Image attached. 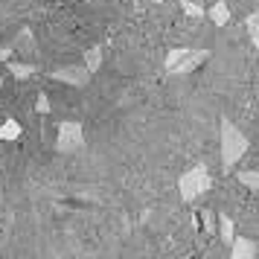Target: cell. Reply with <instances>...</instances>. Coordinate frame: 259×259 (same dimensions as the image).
Wrapping results in <instances>:
<instances>
[{
  "instance_id": "7a4b0ae2",
  "label": "cell",
  "mask_w": 259,
  "mask_h": 259,
  "mask_svg": "<svg viewBox=\"0 0 259 259\" xmlns=\"http://www.w3.org/2000/svg\"><path fill=\"white\" fill-rule=\"evenodd\" d=\"M210 187H212V178H210V169L207 166H192L189 172H184V175L178 178V192H181V201L184 204L198 201Z\"/></svg>"
},
{
  "instance_id": "5bb4252c",
  "label": "cell",
  "mask_w": 259,
  "mask_h": 259,
  "mask_svg": "<svg viewBox=\"0 0 259 259\" xmlns=\"http://www.w3.org/2000/svg\"><path fill=\"white\" fill-rule=\"evenodd\" d=\"M184 12L192 15V18H201L204 15V6H201L198 0H184Z\"/></svg>"
},
{
  "instance_id": "2e32d148",
  "label": "cell",
  "mask_w": 259,
  "mask_h": 259,
  "mask_svg": "<svg viewBox=\"0 0 259 259\" xmlns=\"http://www.w3.org/2000/svg\"><path fill=\"white\" fill-rule=\"evenodd\" d=\"M9 56H12V50H6V47H0V61H9Z\"/></svg>"
},
{
  "instance_id": "ac0fdd59",
  "label": "cell",
  "mask_w": 259,
  "mask_h": 259,
  "mask_svg": "<svg viewBox=\"0 0 259 259\" xmlns=\"http://www.w3.org/2000/svg\"><path fill=\"white\" fill-rule=\"evenodd\" d=\"M0 198H3V192H0Z\"/></svg>"
},
{
  "instance_id": "30bf717a",
  "label": "cell",
  "mask_w": 259,
  "mask_h": 259,
  "mask_svg": "<svg viewBox=\"0 0 259 259\" xmlns=\"http://www.w3.org/2000/svg\"><path fill=\"white\" fill-rule=\"evenodd\" d=\"M99 67H102V50L99 47L84 50V70L94 76V73H99Z\"/></svg>"
},
{
  "instance_id": "9a60e30c",
  "label": "cell",
  "mask_w": 259,
  "mask_h": 259,
  "mask_svg": "<svg viewBox=\"0 0 259 259\" xmlns=\"http://www.w3.org/2000/svg\"><path fill=\"white\" fill-rule=\"evenodd\" d=\"M35 111H38V114H50V111H53V108H50V96L47 94H38Z\"/></svg>"
},
{
  "instance_id": "ba28073f",
  "label": "cell",
  "mask_w": 259,
  "mask_h": 259,
  "mask_svg": "<svg viewBox=\"0 0 259 259\" xmlns=\"http://www.w3.org/2000/svg\"><path fill=\"white\" fill-rule=\"evenodd\" d=\"M219 236H222L224 245L230 247V242H233V236H236V224L227 212H219Z\"/></svg>"
},
{
  "instance_id": "9c48e42d",
  "label": "cell",
  "mask_w": 259,
  "mask_h": 259,
  "mask_svg": "<svg viewBox=\"0 0 259 259\" xmlns=\"http://www.w3.org/2000/svg\"><path fill=\"white\" fill-rule=\"evenodd\" d=\"M21 134H24V128H21L18 119H6V122L0 125V140H6V143H15Z\"/></svg>"
},
{
  "instance_id": "277c9868",
  "label": "cell",
  "mask_w": 259,
  "mask_h": 259,
  "mask_svg": "<svg viewBox=\"0 0 259 259\" xmlns=\"http://www.w3.org/2000/svg\"><path fill=\"white\" fill-rule=\"evenodd\" d=\"M82 146H84V128H82V122H76V119H64V122H59L56 152L73 154V152H79Z\"/></svg>"
},
{
  "instance_id": "4fadbf2b",
  "label": "cell",
  "mask_w": 259,
  "mask_h": 259,
  "mask_svg": "<svg viewBox=\"0 0 259 259\" xmlns=\"http://www.w3.org/2000/svg\"><path fill=\"white\" fill-rule=\"evenodd\" d=\"M247 32H250V44L259 50V12L247 18Z\"/></svg>"
},
{
  "instance_id": "3957f363",
  "label": "cell",
  "mask_w": 259,
  "mask_h": 259,
  "mask_svg": "<svg viewBox=\"0 0 259 259\" xmlns=\"http://www.w3.org/2000/svg\"><path fill=\"white\" fill-rule=\"evenodd\" d=\"M207 50H187V47H178V50H169V56H166V73H172V76H181V73H189L195 70L198 64L207 61Z\"/></svg>"
},
{
  "instance_id": "5b68a950",
  "label": "cell",
  "mask_w": 259,
  "mask_h": 259,
  "mask_svg": "<svg viewBox=\"0 0 259 259\" xmlns=\"http://www.w3.org/2000/svg\"><path fill=\"white\" fill-rule=\"evenodd\" d=\"M53 79H59V82H64V84L84 88V84L91 82V73L84 70V67H61V70L53 73Z\"/></svg>"
},
{
  "instance_id": "e0dca14e",
  "label": "cell",
  "mask_w": 259,
  "mask_h": 259,
  "mask_svg": "<svg viewBox=\"0 0 259 259\" xmlns=\"http://www.w3.org/2000/svg\"><path fill=\"white\" fill-rule=\"evenodd\" d=\"M149 3H163V0H149Z\"/></svg>"
},
{
  "instance_id": "7c38bea8",
  "label": "cell",
  "mask_w": 259,
  "mask_h": 259,
  "mask_svg": "<svg viewBox=\"0 0 259 259\" xmlns=\"http://www.w3.org/2000/svg\"><path fill=\"white\" fill-rule=\"evenodd\" d=\"M9 70L15 73V79H32L35 67L32 64H21V61H9Z\"/></svg>"
},
{
  "instance_id": "6da1fadb",
  "label": "cell",
  "mask_w": 259,
  "mask_h": 259,
  "mask_svg": "<svg viewBox=\"0 0 259 259\" xmlns=\"http://www.w3.org/2000/svg\"><path fill=\"white\" fill-rule=\"evenodd\" d=\"M219 134H222V172L230 175L236 169V163L242 160V154L247 152V137L239 131V125H236L233 119H227V117L222 119Z\"/></svg>"
},
{
  "instance_id": "52a82bcc",
  "label": "cell",
  "mask_w": 259,
  "mask_h": 259,
  "mask_svg": "<svg viewBox=\"0 0 259 259\" xmlns=\"http://www.w3.org/2000/svg\"><path fill=\"white\" fill-rule=\"evenodd\" d=\"M207 15H210V21L215 26H227V21H230V6L219 0V3H212L210 9H207Z\"/></svg>"
},
{
  "instance_id": "8fae6325",
  "label": "cell",
  "mask_w": 259,
  "mask_h": 259,
  "mask_svg": "<svg viewBox=\"0 0 259 259\" xmlns=\"http://www.w3.org/2000/svg\"><path fill=\"white\" fill-rule=\"evenodd\" d=\"M239 184L247 189H253L259 192V169H245V172H239Z\"/></svg>"
},
{
  "instance_id": "8992f818",
  "label": "cell",
  "mask_w": 259,
  "mask_h": 259,
  "mask_svg": "<svg viewBox=\"0 0 259 259\" xmlns=\"http://www.w3.org/2000/svg\"><path fill=\"white\" fill-rule=\"evenodd\" d=\"M230 256L233 259H253L256 256V242H250L247 236H233V242H230Z\"/></svg>"
}]
</instances>
